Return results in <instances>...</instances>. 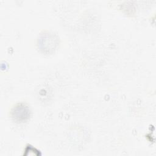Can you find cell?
I'll use <instances>...</instances> for the list:
<instances>
[{
  "label": "cell",
  "mask_w": 156,
  "mask_h": 156,
  "mask_svg": "<svg viewBox=\"0 0 156 156\" xmlns=\"http://www.w3.org/2000/svg\"><path fill=\"white\" fill-rule=\"evenodd\" d=\"M11 117L16 122H23L30 116V110L27 105L23 102L16 104L11 110Z\"/></svg>",
  "instance_id": "cell-1"
}]
</instances>
